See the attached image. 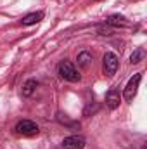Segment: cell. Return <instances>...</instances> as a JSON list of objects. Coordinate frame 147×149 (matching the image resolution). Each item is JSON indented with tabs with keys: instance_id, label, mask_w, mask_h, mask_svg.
Here are the masks:
<instances>
[{
	"instance_id": "cell-10",
	"label": "cell",
	"mask_w": 147,
	"mask_h": 149,
	"mask_svg": "<svg viewBox=\"0 0 147 149\" xmlns=\"http://www.w3.org/2000/svg\"><path fill=\"white\" fill-rule=\"evenodd\" d=\"M104 24H107V26H111V28H118V26H128V21H126L123 16L114 14V16H109V17L106 19Z\"/></svg>"
},
{
	"instance_id": "cell-13",
	"label": "cell",
	"mask_w": 147,
	"mask_h": 149,
	"mask_svg": "<svg viewBox=\"0 0 147 149\" xmlns=\"http://www.w3.org/2000/svg\"><path fill=\"white\" fill-rule=\"evenodd\" d=\"M97 109H99V106H97V104H94V106H92V104H88V106L85 108L83 114H85V116H90V113H95Z\"/></svg>"
},
{
	"instance_id": "cell-3",
	"label": "cell",
	"mask_w": 147,
	"mask_h": 149,
	"mask_svg": "<svg viewBox=\"0 0 147 149\" xmlns=\"http://www.w3.org/2000/svg\"><path fill=\"white\" fill-rule=\"evenodd\" d=\"M118 66H119L118 56L114 52H106L104 57H102V71H104V74L106 76H112L118 71Z\"/></svg>"
},
{
	"instance_id": "cell-5",
	"label": "cell",
	"mask_w": 147,
	"mask_h": 149,
	"mask_svg": "<svg viewBox=\"0 0 147 149\" xmlns=\"http://www.w3.org/2000/svg\"><path fill=\"white\" fill-rule=\"evenodd\" d=\"M85 137L81 135H69L62 141L61 144V149H83L85 148Z\"/></svg>"
},
{
	"instance_id": "cell-2",
	"label": "cell",
	"mask_w": 147,
	"mask_h": 149,
	"mask_svg": "<svg viewBox=\"0 0 147 149\" xmlns=\"http://www.w3.org/2000/svg\"><path fill=\"white\" fill-rule=\"evenodd\" d=\"M14 132L17 135H23V137H33V135H38L40 128H38L37 123L31 121V120H21V121L16 123Z\"/></svg>"
},
{
	"instance_id": "cell-12",
	"label": "cell",
	"mask_w": 147,
	"mask_h": 149,
	"mask_svg": "<svg viewBox=\"0 0 147 149\" xmlns=\"http://www.w3.org/2000/svg\"><path fill=\"white\" fill-rule=\"evenodd\" d=\"M57 121L62 123V125H68L69 128H80V123H78V121H69V120L66 118V114H62L61 111L57 113Z\"/></svg>"
},
{
	"instance_id": "cell-6",
	"label": "cell",
	"mask_w": 147,
	"mask_h": 149,
	"mask_svg": "<svg viewBox=\"0 0 147 149\" xmlns=\"http://www.w3.org/2000/svg\"><path fill=\"white\" fill-rule=\"evenodd\" d=\"M119 104H121L119 88H118V87H112L109 92L106 94V106H107L109 109H116V108H119Z\"/></svg>"
},
{
	"instance_id": "cell-8",
	"label": "cell",
	"mask_w": 147,
	"mask_h": 149,
	"mask_svg": "<svg viewBox=\"0 0 147 149\" xmlns=\"http://www.w3.org/2000/svg\"><path fill=\"white\" fill-rule=\"evenodd\" d=\"M37 87H38V81L35 80V78H30V80H26V81H24V85H23V90H21L23 97H31V95L35 94Z\"/></svg>"
},
{
	"instance_id": "cell-14",
	"label": "cell",
	"mask_w": 147,
	"mask_h": 149,
	"mask_svg": "<svg viewBox=\"0 0 147 149\" xmlns=\"http://www.w3.org/2000/svg\"><path fill=\"white\" fill-rule=\"evenodd\" d=\"M95 2H97V0H95Z\"/></svg>"
},
{
	"instance_id": "cell-9",
	"label": "cell",
	"mask_w": 147,
	"mask_h": 149,
	"mask_svg": "<svg viewBox=\"0 0 147 149\" xmlns=\"http://www.w3.org/2000/svg\"><path fill=\"white\" fill-rule=\"evenodd\" d=\"M76 61H78V66H80L81 70H87V68L92 64V54L87 52V50H83V52H80V54L76 56Z\"/></svg>"
},
{
	"instance_id": "cell-4",
	"label": "cell",
	"mask_w": 147,
	"mask_h": 149,
	"mask_svg": "<svg viewBox=\"0 0 147 149\" xmlns=\"http://www.w3.org/2000/svg\"><path fill=\"white\" fill-rule=\"evenodd\" d=\"M140 80H142V73H135L130 80H128L126 87L123 88V97H125V101H133V97L137 95V90H139Z\"/></svg>"
},
{
	"instance_id": "cell-11",
	"label": "cell",
	"mask_w": 147,
	"mask_h": 149,
	"mask_svg": "<svg viewBox=\"0 0 147 149\" xmlns=\"http://www.w3.org/2000/svg\"><path fill=\"white\" fill-rule=\"evenodd\" d=\"M144 57H146V49H144V47H139V49L130 56V63H132V64H139Z\"/></svg>"
},
{
	"instance_id": "cell-7",
	"label": "cell",
	"mask_w": 147,
	"mask_h": 149,
	"mask_svg": "<svg viewBox=\"0 0 147 149\" xmlns=\"http://www.w3.org/2000/svg\"><path fill=\"white\" fill-rule=\"evenodd\" d=\"M43 19V12L42 10H38V12H30V14H26L23 19H21V24L23 26H31V24H37Z\"/></svg>"
},
{
	"instance_id": "cell-1",
	"label": "cell",
	"mask_w": 147,
	"mask_h": 149,
	"mask_svg": "<svg viewBox=\"0 0 147 149\" xmlns=\"http://www.w3.org/2000/svg\"><path fill=\"white\" fill-rule=\"evenodd\" d=\"M57 73H59V76H61L62 80H66V81H80V74L76 71L74 64L71 61H68V59H62V61L59 63Z\"/></svg>"
}]
</instances>
